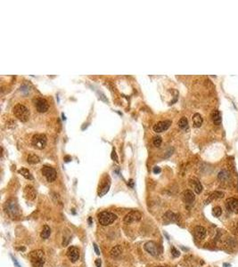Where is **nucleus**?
<instances>
[{"label":"nucleus","mask_w":238,"mask_h":267,"mask_svg":"<svg viewBox=\"0 0 238 267\" xmlns=\"http://www.w3.org/2000/svg\"><path fill=\"white\" fill-rule=\"evenodd\" d=\"M29 258L33 267H43L46 262V256L43 250L38 249L29 253Z\"/></svg>","instance_id":"1"},{"label":"nucleus","mask_w":238,"mask_h":267,"mask_svg":"<svg viewBox=\"0 0 238 267\" xmlns=\"http://www.w3.org/2000/svg\"><path fill=\"white\" fill-rule=\"evenodd\" d=\"M4 209L6 213L11 217V218H15L20 216V209L18 204L16 203L15 200L14 199H9L5 203Z\"/></svg>","instance_id":"2"},{"label":"nucleus","mask_w":238,"mask_h":267,"mask_svg":"<svg viewBox=\"0 0 238 267\" xmlns=\"http://www.w3.org/2000/svg\"><path fill=\"white\" fill-rule=\"evenodd\" d=\"M14 114L22 122H26L29 117V111L27 107L22 104H17L14 108Z\"/></svg>","instance_id":"3"},{"label":"nucleus","mask_w":238,"mask_h":267,"mask_svg":"<svg viewBox=\"0 0 238 267\" xmlns=\"http://www.w3.org/2000/svg\"><path fill=\"white\" fill-rule=\"evenodd\" d=\"M117 220V216L114 213L104 211L98 215V222L103 226H107L114 223Z\"/></svg>","instance_id":"4"},{"label":"nucleus","mask_w":238,"mask_h":267,"mask_svg":"<svg viewBox=\"0 0 238 267\" xmlns=\"http://www.w3.org/2000/svg\"><path fill=\"white\" fill-rule=\"evenodd\" d=\"M144 248L153 256H158L162 253V248L154 241H148L144 244Z\"/></svg>","instance_id":"5"},{"label":"nucleus","mask_w":238,"mask_h":267,"mask_svg":"<svg viewBox=\"0 0 238 267\" xmlns=\"http://www.w3.org/2000/svg\"><path fill=\"white\" fill-rule=\"evenodd\" d=\"M31 142H32V145L35 148H37V149H39V150H42L46 145L47 138L43 134H37V135H33Z\"/></svg>","instance_id":"6"},{"label":"nucleus","mask_w":238,"mask_h":267,"mask_svg":"<svg viewBox=\"0 0 238 267\" xmlns=\"http://www.w3.org/2000/svg\"><path fill=\"white\" fill-rule=\"evenodd\" d=\"M42 174H44V176L46 178V180L48 182H54L56 179V171L54 168L48 167V166H44L42 167Z\"/></svg>","instance_id":"7"},{"label":"nucleus","mask_w":238,"mask_h":267,"mask_svg":"<svg viewBox=\"0 0 238 267\" xmlns=\"http://www.w3.org/2000/svg\"><path fill=\"white\" fill-rule=\"evenodd\" d=\"M142 218V215L139 211L137 210H133L131 212H129V214H127L124 217V223L126 224H132L135 222H138L140 221Z\"/></svg>","instance_id":"8"},{"label":"nucleus","mask_w":238,"mask_h":267,"mask_svg":"<svg viewBox=\"0 0 238 267\" xmlns=\"http://www.w3.org/2000/svg\"><path fill=\"white\" fill-rule=\"evenodd\" d=\"M226 206L228 211L234 214H238V199L234 198L227 199L226 201Z\"/></svg>","instance_id":"9"},{"label":"nucleus","mask_w":238,"mask_h":267,"mask_svg":"<svg viewBox=\"0 0 238 267\" xmlns=\"http://www.w3.org/2000/svg\"><path fill=\"white\" fill-rule=\"evenodd\" d=\"M67 256L71 260V262L75 263L79 258V249L77 247L71 246L67 250Z\"/></svg>","instance_id":"10"},{"label":"nucleus","mask_w":238,"mask_h":267,"mask_svg":"<svg viewBox=\"0 0 238 267\" xmlns=\"http://www.w3.org/2000/svg\"><path fill=\"white\" fill-rule=\"evenodd\" d=\"M171 125V121L169 120H163V121H160L157 124H155L154 126V131L156 133H162L163 131H166L169 126Z\"/></svg>","instance_id":"11"},{"label":"nucleus","mask_w":238,"mask_h":267,"mask_svg":"<svg viewBox=\"0 0 238 267\" xmlns=\"http://www.w3.org/2000/svg\"><path fill=\"white\" fill-rule=\"evenodd\" d=\"M24 195L29 200H34L37 197V192L33 186L27 185L24 189Z\"/></svg>","instance_id":"12"},{"label":"nucleus","mask_w":238,"mask_h":267,"mask_svg":"<svg viewBox=\"0 0 238 267\" xmlns=\"http://www.w3.org/2000/svg\"><path fill=\"white\" fill-rule=\"evenodd\" d=\"M36 108L39 112H46L48 110V103L43 98H39L36 100Z\"/></svg>","instance_id":"13"},{"label":"nucleus","mask_w":238,"mask_h":267,"mask_svg":"<svg viewBox=\"0 0 238 267\" xmlns=\"http://www.w3.org/2000/svg\"><path fill=\"white\" fill-rule=\"evenodd\" d=\"M183 200L186 204H188V205H192L194 200H195V196H194V193L190 191V190H187L184 192L183 193Z\"/></svg>","instance_id":"14"},{"label":"nucleus","mask_w":238,"mask_h":267,"mask_svg":"<svg viewBox=\"0 0 238 267\" xmlns=\"http://www.w3.org/2000/svg\"><path fill=\"white\" fill-rule=\"evenodd\" d=\"M194 233L195 238L199 241H202L205 238L206 236V230L202 226H196L194 230Z\"/></svg>","instance_id":"15"},{"label":"nucleus","mask_w":238,"mask_h":267,"mask_svg":"<svg viewBox=\"0 0 238 267\" xmlns=\"http://www.w3.org/2000/svg\"><path fill=\"white\" fill-rule=\"evenodd\" d=\"M164 220L166 221L167 224L169 223H177L178 222V219H179V216L178 215L171 212V211H168L166 212V214L164 215Z\"/></svg>","instance_id":"16"},{"label":"nucleus","mask_w":238,"mask_h":267,"mask_svg":"<svg viewBox=\"0 0 238 267\" xmlns=\"http://www.w3.org/2000/svg\"><path fill=\"white\" fill-rule=\"evenodd\" d=\"M191 185L193 186L194 192H195L197 194H200V193L202 192V184L200 183V181H199L198 179H196V178H194V179L191 180Z\"/></svg>","instance_id":"17"},{"label":"nucleus","mask_w":238,"mask_h":267,"mask_svg":"<svg viewBox=\"0 0 238 267\" xmlns=\"http://www.w3.org/2000/svg\"><path fill=\"white\" fill-rule=\"evenodd\" d=\"M122 246L117 245V246H115L111 250L110 256H111V258H117V257H119V256L122 255Z\"/></svg>","instance_id":"18"},{"label":"nucleus","mask_w":238,"mask_h":267,"mask_svg":"<svg viewBox=\"0 0 238 267\" xmlns=\"http://www.w3.org/2000/svg\"><path fill=\"white\" fill-rule=\"evenodd\" d=\"M212 120H213L215 125H220V123H221V113L218 110H213V112L212 114Z\"/></svg>","instance_id":"19"},{"label":"nucleus","mask_w":238,"mask_h":267,"mask_svg":"<svg viewBox=\"0 0 238 267\" xmlns=\"http://www.w3.org/2000/svg\"><path fill=\"white\" fill-rule=\"evenodd\" d=\"M202 116L199 114V113H195L194 116H193V122H194V126L196 127H200L202 124Z\"/></svg>","instance_id":"20"},{"label":"nucleus","mask_w":238,"mask_h":267,"mask_svg":"<svg viewBox=\"0 0 238 267\" xmlns=\"http://www.w3.org/2000/svg\"><path fill=\"white\" fill-rule=\"evenodd\" d=\"M19 174H21L23 177H25L26 179H29V180H32L33 179V175L31 174V173L29 171V169L27 168H24V167H21V169H19Z\"/></svg>","instance_id":"21"},{"label":"nucleus","mask_w":238,"mask_h":267,"mask_svg":"<svg viewBox=\"0 0 238 267\" xmlns=\"http://www.w3.org/2000/svg\"><path fill=\"white\" fill-rule=\"evenodd\" d=\"M110 189V182H106L104 183V184H102V186L99 188V192H98V195L100 197H103L104 195H105L108 191Z\"/></svg>","instance_id":"22"},{"label":"nucleus","mask_w":238,"mask_h":267,"mask_svg":"<svg viewBox=\"0 0 238 267\" xmlns=\"http://www.w3.org/2000/svg\"><path fill=\"white\" fill-rule=\"evenodd\" d=\"M51 234V229L48 225H45L43 227V230L40 233V237L42 239H48Z\"/></svg>","instance_id":"23"},{"label":"nucleus","mask_w":238,"mask_h":267,"mask_svg":"<svg viewBox=\"0 0 238 267\" xmlns=\"http://www.w3.org/2000/svg\"><path fill=\"white\" fill-rule=\"evenodd\" d=\"M223 197H224V193L223 192H215L212 193L211 196L209 197V199L206 200V204H208L209 202H211L212 200H213L215 199H220V198H223Z\"/></svg>","instance_id":"24"},{"label":"nucleus","mask_w":238,"mask_h":267,"mask_svg":"<svg viewBox=\"0 0 238 267\" xmlns=\"http://www.w3.org/2000/svg\"><path fill=\"white\" fill-rule=\"evenodd\" d=\"M178 127L181 129H187L188 128V120L186 117H181L179 121H178Z\"/></svg>","instance_id":"25"},{"label":"nucleus","mask_w":238,"mask_h":267,"mask_svg":"<svg viewBox=\"0 0 238 267\" xmlns=\"http://www.w3.org/2000/svg\"><path fill=\"white\" fill-rule=\"evenodd\" d=\"M40 161V159L35 154H29L28 157V162L29 164H37Z\"/></svg>","instance_id":"26"},{"label":"nucleus","mask_w":238,"mask_h":267,"mask_svg":"<svg viewBox=\"0 0 238 267\" xmlns=\"http://www.w3.org/2000/svg\"><path fill=\"white\" fill-rule=\"evenodd\" d=\"M212 214H213V216H216V217L220 216H221V214H222L221 207H220V206H215L214 209H213Z\"/></svg>","instance_id":"27"},{"label":"nucleus","mask_w":238,"mask_h":267,"mask_svg":"<svg viewBox=\"0 0 238 267\" xmlns=\"http://www.w3.org/2000/svg\"><path fill=\"white\" fill-rule=\"evenodd\" d=\"M228 177H229V174L226 170H223V171L219 172V178L220 180H226Z\"/></svg>","instance_id":"28"},{"label":"nucleus","mask_w":238,"mask_h":267,"mask_svg":"<svg viewBox=\"0 0 238 267\" xmlns=\"http://www.w3.org/2000/svg\"><path fill=\"white\" fill-rule=\"evenodd\" d=\"M162 137H161V136H155V137H154L153 143H154V146L160 147L161 144H162Z\"/></svg>","instance_id":"29"},{"label":"nucleus","mask_w":238,"mask_h":267,"mask_svg":"<svg viewBox=\"0 0 238 267\" xmlns=\"http://www.w3.org/2000/svg\"><path fill=\"white\" fill-rule=\"evenodd\" d=\"M171 254L174 257H177L180 256V252L178 251L175 247H171Z\"/></svg>","instance_id":"30"},{"label":"nucleus","mask_w":238,"mask_h":267,"mask_svg":"<svg viewBox=\"0 0 238 267\" xmlns=\"http://www.w3.org/2000/svg\"><path fill=\"white\" fill-rule=\"evenodd\" d=\"M111 159H112V160H114L115 162H119V159H118V156H117V153H116V152H115V149H113L112 150V152H111Z\"/></svg>","instance_id":"31"},{"label":"nucleus","mask_w":238,"mask_h":267,"mask_svg":"<svg viewBox=\"0 0 238 267\" xmlns=\"http://www.w3.org/2000/svg\"><path fill=\"white\" fill-rule=\"evenodd\" d=\"M11 257H12V260H13V262H14V266H15V267H21V266L20 265V263H18L17 259H16L14 256H13L11 255Z\"/></svg>","instance_id":"32"},{"label":"nucleus","mask_w":238,"mask_h":267,"mask_svg":"<svg viewBox=\"0 0 238 267\" xmlns=\"http://www.w3.org/2000/svg\"><path fill=\"white\" fill-rule=\"evenodd\" d=\"M93 245H94V248H95L96 254V255H100V251H99V249H98V247H97L96 243H94Z\"/></svg>","instance_id":"33"},{"label":"nucleus","mask_w":238,"mask_h":267,"mask_svg":"<svg viewBox=\"0 0 238 267\" xmlns=\"http://www.w3.org/2000/svg\"><path fill=\"white\" fill-rule=\"evenodd\" d=\"M154 174H159V173H161V168H160L159 167H154Z\"/></svg>","instance_id":"34"},{"label":"nucleus","mask_w":238,"mask_h":267,"mask_svg":"<svg viewBox=\"0 0 238 267\" xmlns=\"http://www.w3.org/2000/svg\"><path fill=\"white\" fill-rule=\"evenodd\" d=\"M95 263H96V267H101L102 262H101V260H100V259H96V262H95Z\"/></svg>","instance_id":"35"},{"label":"nucleus","mask_w":238,"mask_h":267,"mask_svg":"<svg viewBox=\"0 0 238 267\" xmlns=\"http://www.w3.org/2000/svg\"><path fill=\"white\" fill-rule=\"evenodd\" d=\"M128 185H129L131 188H133V187H134V181H133L132 179H130V180L129 181V183H128Z\"/></svg>","instance_id":"36"},{"label":"nucleus","mask_w":238,"mask_h":267,"mask_svg":"<svg viewBox=\"0 0 238 267\" xmlns=\"http://www.w3.org/2000/svg\"><path fill=\"white\" fill-rule=\"evenodd\" d=\"M65 159V161H66V162H68V161H70V160H69V159H70V157H68V156H66V157H65V159Z\"/></svg>","instance_id":"37"},{"label":"nucleus","mask_w":238,"mask_h":267,"mask_svg":"<svg viewBox=\"0 0 238 267\" xmlns=\"http://www.w3.org/2000/svg\"><path fill=\"white\" fill-rule=\"evenodd\" d=\"M88 223H89V224L91 225V224H92V220H91V217H89L88 218Z\"/></svg>","instance_id":"38"},{"label":"nucleus","mask_w":238,"mask_h":267,"mask_svg":"<svg viewBox=\"0 0 238 267\" xmlns=\"http://www.w3.org/2000/svg\"><path fill=\"white\" fill-rule=\"evenodd\" d=\"M237 230H238V223H237Z\"/></svg>","instance_id":"39"},{"label":"nucleus","mask_w":238,"mask_h":267,"mask_svg":"<svg viewBox=\"0 0 238 267\" xmlns=\"http://www.w3.org/2000/svg\"><path fill=\"white\" fill-rule=\"evenodd\" d=\"M157 267H164V266H157Z\"/></svg>","instance_id":"40"}]
</instances>
